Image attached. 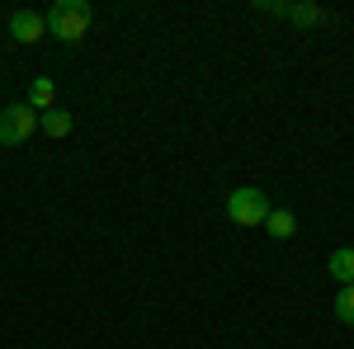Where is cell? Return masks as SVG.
Wrapping results in <instances>:
<instances>
[{
	"mask_svg": "<svg viewBox=\"0 0 354 349\" xmlns=\"http://www.w3.org/2000/svg\"><path fill=\"white\" fill-rule=\"evenodd\" d=\"M43 19H48V28H53V38H62V43H81L85 28H90V19H95V10H90V0H57Z\"/></svg>",
	"mask_w": 354,
	"mask_h": 349,
	"instance_id": "6da1fadb",
	"label": "cell"
},
{
	"mask_svg": "<svg viewBox=\"0 0 354 349\" xmlns=\"http://www.w3.org/2000/svg\"><path fill=\"white\" fill-rule=\"evenodd\" d=\"M227 217L236 222V227H265V217H270V198H265V189H232L227 194Z\"/></svg>",
	"mask_w": 354,
	"mask_h": 349,
	"instance_id": "7a4b0ae2",
	"label": "cell"
},
{
	"mask_svg": "<svg viewBox=\"0 0 354 349\" xmlns=\"http://www.w3.org/2000/svg\"><path fill=\"white\" fill-rule=\"evenodd\" d=\"M33 133H38V113H33L28 104L0 109V147H24Z\"/></svg>",
	"mask_w": 354,
	"mask_h": 349,
	"instance_id": "3957f363",
	"label": "cell"
},
{
	"mask_svg": "<svg viewBox=\"0 0 354 349\" xmlns=\"http://www.w3.org/2000/svg\"><path fill=\"white\" fill-rule=\"evenodd\" d=\"M43 33H48V19H43L38 10H15V15H10V38H15V43H38Z\"/></svg>",
	"mask_w": 354,
	"mask_h": 349,
	"instance_id": "277c9868",
	"label": "cell"
},
{
	"mask_svg": "<svg viewBox=\"0 0 354 349\" xmlns=\"http://www.w3.org/2000/svg\"><path fill=\"white\" fill-rule=\"evenodd\" d=\"M260 10H270V15H283V19H293V24H322L326 19V10L322 5H283V0H255Z\"/></svg>",
	"mask_w": 354,
	"mask_h": 349,
	"instance_id": "5b68a950",
	"label": "cell"
},
{
	"mask_svg": "<svg viewBox=\"0 0 354 349\" xmlns=\"http://www.w3.org/2000/svg\"><path fill=\"white\" fill-rule=\"evenodd\" d=\"M326 274L335 279V283H340V288H350V283H354V245H340V250H330Z\"/></svg>",
	"mask_w": 354,
	"mask_h": 349,
	"instance_id": "8992f818",
	"label": "cell"
},
{
	"mask_svg": "<svg viewBox=\"0 0 354 349\" xmlns=\"http://www.w3.org/2000/svg\"><path fill=\"white\" fill-rule=\"evenodd\" d=\"M265 232H270L274 241H288V236L298 232V217L288 213V208H270V217H265Z\"/></svg>",
	"mask_w": 354,
	"mask_h": 349,
	"instance_id": "52a82bcc",
	"label": "cell"
},
{
	"mask_svg": "<svg viewBox=\"0 0 354 349\" xmlns=\"http://www.w3.org/2000/svg\"><path fill=\"white\" fill-rule=\"evenodd\" d=\"M38 128H43L48 137H66L71 128H76V118H71L66 109H57V104H53L48 113H38Z\"/></svg>",
	"mask_w": 354,
	"mask_h": 349,
	"instance_id": "ba28073f",
	"label": "cell"
},
{
	"mask_svg": "<svg viewBox=\"0 0 354 349\" xmlns=\"http://www.w3.org/2000/svg\"><path fill=\"white\" fill-rule=\"evenodd\" d=\"M53 100H57V85L48 81V76H38V81L28 85V109H33V113H48Z\"/></svg>",
	"mask_w": 354,
	"mask_h": 349,
	"instance_id": "9c48e42d",
	"label": "cell"
},
{
	"mask_svg": "<svg viewBox=\"0 0 354 349\" xmlns=\"http://www.w3.org/2000/svg\"><path fill=\"white\" fill-rule=\"evenodd\" d=\"M335 321L354 326V283H350V288H340V297H335Z\"/></svg>",
	"mask_w": 354,
	"mask_h": 349,
	"instance_id": "30bf717a",
	"label": "cell"
}]
</instances>
